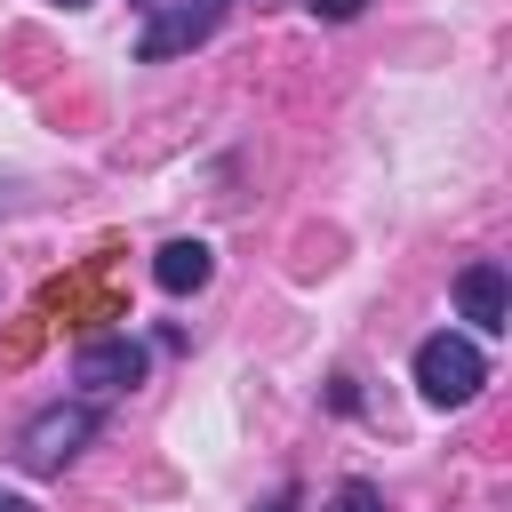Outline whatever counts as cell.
<instances>
[{"label": "cell", "instance_id": "6da1fadb", "mask_svg": "<svg viewBox=\"0 0 512 512\" xmlns=\"http://www.w3.org/2000/svg\"><path fill=\"white\" fill-rule=\"evenodd\" d=\"M480 384H488V352H480L472 336L440 328V336L416 344V392H424L432 408H464V400H480Z\"/></svg>", "mask_w": 512, "mask_h": 512}, {"label": "cell", "instance_id": "7a4b0ae2", "mask_svg": "<svg viewBox=\"0 0 512 512\" xmlns=\"http://www.w3.org/2000/svg\"><path fill=\"white\" fill-rule=\"evenodd\" d=\"M88 440H96V400H48V408L16 432V464L48 480V472H64Z\"/></svg>", "mask_w": 512, "mask_h": 512}, {"label": "cell", "instance_id": "3957f363", "mask_svg": "<svg viewBox=\"0 0 512 512\" xmlns=\"http://www.w3.org/2000/svg\"><path fill=\"white\" fill-rule=\"evenodd\" d=\"M224 8H232V0H160L152 24H144V40H136V56H144V64H168V56L200 48V40L224 24Z\"/></svg>", "mask_w": 512, "mask_h": 512}, {"label": "cell", "instance_id": "277c9868", "mask_svg": "<svg viewBox=\"0 0 512 512\" xmlns=\"http://www.w3.org/2000/svg\"><path fill=\"white\" fill-rule=\"evenodd\" d=\"M72 384L96 392V400L144 384V344H136L128 328H112V336H80V352H72Z\"/></svg>", "mask_w": 512, "mask_h": 512}, {"label": "cell", "instance_id": "5b68a950", "mask_svg": "<svg viewBox=\"0 0 512 512\" xmlns=\"http://www.w3.org/2000/svg\"><path fill=\"white\" fill-rule=\"evenodd\" d=\"M456 312H464L480 336H504V328H512V288H504V264H488V256H480V264H464V272H456Z\"/></svg>", "mask_w": 512, "mask_h": 512}, {"label": "cell", "instance_id": "8992f818", "mask_svg": "<svg viewBox=\"0 0 512 512\" xmlns=\"http://www.w3.org/2000/svg\"><path fill=\"white\" fill-rule=\"evenodd\" d=\"M208 272H216V248H208V240H168V248L152 256V280H160L168 296H192V288H208Z\"/></svg>", "mask_w": 512, "mask_h": 512}, {"label": "cell", "instance_id": "52a82bcc", "mask_svg": "<svg viewBox=\"0 0 512 512\" xmlns=\"http://www.w3.org/2000/svg\"><path fill=\"white\" fill-rule=\"evenodd\" d=\"M320 512H384V488H376V480H344Z\"/></svg>", "mask_w": 512, "mask_h": 512}, {"label": "cell", "instance_id": "ba28073f", "mask_svg": "<svg viewBox=\"0 0 512 512\" xmlns=\"http://www.w3.org/2000/svg\"><path fill=\"white\" fill-rule=\"evenodd\" d=\"M304 8H312V16H320V24H352V16H360V8H368V0H304Z\"/></svg>", "mask_w": 512, "mask_h": 512}, {"label": "cell", "instance_id": "9c48e42d", "mask_svg": "<svg viewBox=\"0 0 512 512\" xmlns=\"http://www.w3.org/2000/svg\"><path fill=\"white\" fill-rule=\"evenodd\" d=\"M256 512H304V488H296V480H280V488H272Z\"/></svg>", "mask_w": 512, "mask_h": 512}, {"label": "cell", "instance_id": "30bf717a", "mask_svg": "<svg viewBox=\"0 0 512 512\" xmlns=\"http://www.w3.org/2000/svg\"><path fill=\"white\" fill-rule=\"evenodd\" d=\"M0 512H32V504H24V496H16V488H0Z\"/></svg>", "mask_w": 512, "mask_h": 512}, {"label": "cell", "instance_id": "8fae6325", "mask_svg": "<svg viewBox=\"0 0 512 512\" xmlns=\"http://www.w3.org/2000/svg\"><path fill=\"white\" fill-rule=\"evenodd\" d=\"M56 8H88V0H56Z\"/></svg>", "mask_w": 512, "mask_h": 512}, {"label": "cell", "instance_id": "7c38bea8", "mask_svg": "<svg viewBox=\"0 0 512 512\" xmlns=\"http://www.w3.org/2000/svg\"><path fill=\"white\" fill-rule=\"evenodd\" d=\"M136 8H160V0H136Z\"/></svg>", "mask_w": 512, "mask_h": 512}]
</instances>
